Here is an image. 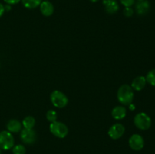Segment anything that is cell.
Returning <instances> with one entry per match:
<instances>
[{
	"label": "cell",
	"instance_id": "obj_18",
	"mask_svg": "<svg viewBox=\"0 0 155 154\" xmlns=\"http://www.w3.org/2000/svg\"><path fill=\"white\" fill-rule=\"evenodd\" d=\"M57 118H58L57 113H56L54 110H50L47 112L46 119H48V121H49V122H55V121H57Z\"/></svg>",
	"mask_w": 155,
	"mask_h": 154
},
{
	"label": "cell",
	"instance_id": "obj_23",
	"mask_svg": "<svg viewBox=\"0 0 155 154\" xmlns=\"http://www.w3.org/2000/svg\"><path fill=\"white\" fill-rule=\"evenodd\" d=\"M5 12V7L2 3H0V18L3 15Z\"/></svg>",
	"mask_w": 155,
	"mask_h": 154
},
{
	"label": "cell",
	"instance_id": "obj_9",
	"mask_svg": "<svg viewBox=\"0 0 155 154\" xmlns=\"http://www.w3.org/2000/svg\"><path fill=\"white\" fill-rule=\"evenodd\" d=\"M104 10L109 14L117 13L119 10V5L116 0H103Z\"/></svg>",
	"mask_w": 155,
	"mask_h": 154
},
{
	"label": "cell",
	"instance_id": "obj_27",
	"mask_svg": "<svg viewBox=\"0 0 155 154\" xmlns=\"http://www.w3.org/2000/svg\"><path fill=\"white\" fill-rule=\"evenodd\" d=\"M138 2H139V1H143V0H137Z\"/></svg>",
	"mask_w": 155,
	"mask_h": 154
},
{
	"label": "cell",
	"instance_id": "obj_1",
	"mask_svg": "<svg viewBox=\"0 0 155 154\" xmlns=\"http://www.w3.org/2000/svg\"><path fill=\"white\" fill-rule=\"evenodd\" d=\"M117 96L120 103L124 105H130L133 101L134 92L131 86L129 85H123L118 89Z\"/></svg>",
	"mask_w": 155,
	"mask_h": 154
},
{
	"label": "cell",
	"instance_id": "obj_28",
	"mask_svg": "<svg viewBox=\"0 0 155 154\" xmlns=\"http://www.w3.org/2000/svg\"><path fill=\"white\" fill-rule=\"evenodd\" d=\"M0 154H1V149H0Z\"/></svg>",
	"mask_w": 155,
	"mask_h": 154
},
{
	"label": "cell",
	"instance_id": "obj_4",
	"mask_svg": "<svg viewBox=\"0 0 155 154\" xmlns=\"http://www.w3.org/2000/svg\"><path fill=\"white\" fill-rule=\"evenodd\" d=\"M134 124L141 130H147L151 127V119L145 113H139L134 118Z\"/></svg>",
	"mask_w": 155,
	"mask_h": 154
},
{
	"label": "cell",
	"instance_id": "obj_11",
	"mask_svg": "<svg viewBox=\"0 0 155 154\" xmlns=\"http://www.w3.org/2000/svg\"><path fill=\"white\" fill-rule=\"evenodd\" d=\"M150 4L147 0L139 1L136 5V13L139 15H145L149 11Z\"/></svg>",
	"mask_w": 155,
	"mask_h": 154
},
{
	"label": "cell",
	"instance_id": "obj_5",
	"mask_svg": "<svg viewBox=\"0 0 155 154\" xmlns=\"http://www.w3.org/2000/svg\"><path fill=\"white\" fill-rule=\"evenodd\" d=\"M15 144L13 135L8 131H2L0 132V149L8 150L12 148Z\"/></svg>",
	"mask_w": 155,
	"mask_h": 154
},
{
	"label": "cell",
	"instance_id": "obj_10",
	"mask_svg": "<svg viewBox=\"0 0 155 154\" xmlns=\"http://www.w3.org/2000/svg\"><path fill=\"white\" fill-rule=\"evenodd\" d=\"M40 11L44 16L49 17L54 13V5L52 3L50 2L49 1H43L41 2L40 5Z\"/></svg>",
	"mask_w": 155,
	"mask_h": 154
},
{
	"label": "cell",
	"instance_id": "obj_26",
	"mask_svg": "<svg viewBox=\"0 0 155 154\" xmlns=\"http://www.w3.org/2000/svg\"><path fill=\"white\" fill-rule=\"evenodd\" d=\"M90 2H98L99 0H89Z\"/></svg>",
	"mask_w": 155,
	"mask_h": 154
},
{
	"label": "cell",
	"instance_id": "obj_2",
	"mask_svg": "<svg viewBox=\"0 0 155 154\" xmlns=\"http://www.w3.org/2000/svg\"><path fill=\"white\" fill-rule=\"evenodd\" d=\"M50 100L53 105L58 108H64L68 104V98L63 92L55 90L51 92Z\"/></svg>",
	"mask_w": 155,
	"mask_h": 154
},
{
	"label": "cell",
	"instance_id": "obj_13",
	"mask_svg": "<svg viewBox=\"0 0 155 154\" xmlns=\"http://www.w3.org/2000/svg\"><path fill=\"white\" fill-rule=\"evenodd\" d=\"M127 115V110L124 107L122 106H117L114 107L111 111V116L114 119L117 120L123 119Z\"/></svg>",
	"mask_w": 155,
	"mask_h": 154
},
{
	"label": "cell",
	"instance_id": "obj_14",
	"mask_svg": "<svg viewBox=\"0 0 155 154\" xmlns=\"http://www.w3.org/2000/svg\"><path fill=\"white\" fill-rule=\"evenodd\" d=\"M7 129L11 133L19 132L22 129V124L17 119H11L7 124Z\"/></svg>",
	"mask_w": 155,
	"mask_h": 154
},
{
	"label": "cell",
	"instance_id": "obj_25",
	"mask_svg": "<svg viewBox=\"0 0 155 154\" xmlns=\"http://www.w3.org/2000/svg\"><path fill=\"white\" fill-rule=\"evenodd\" d=\"M130 110H134V109H135V106L133 105V104H130Z\"/></svg>",
	"mask_w": 155,
	"mask_h": 154
},
{
	"label": "cell",
	"instance_id": "obj_24",
	"mask_svg": "<svg viewBox=\"0 0 155 154\" xmlns=\"http://www.w3.org/2000/svg\"><path fill=\"white\" fill-rule=\"evenodd\" d=\"M5 7V11H11V9H12V7H11V5H6L5 6H4Z\"/></svg>",
	"mask_w": 155,
	"mask_h": 154
},
{
	"label": "cell",
	"instance_id": "obj_3",
	"mask_svg": "<svg viewBox=\"0 0 155 154\" xmlns=\"http://www.w3.org/2000/svg\"><path fill=\"white\" fill-rule=\"evenodd\" d=\"M50 131L53 135L59 138H64L68 134V128L64 123L55 121L54 122H51L49 127Z\"/></svg>",
	"mask_w": 155,
	"mask_h": 154
},
{
	"label": "cell",
	"instance_id": "obj_8",
	"mask_svg": "<svg viewBox=\"0 0 155 154\" xmlns=\"http://www.w3.org/2000/svg\"><path fill=\"white\" fill-rule=\"evenodd\" d=\"M125 132V127L120 123H117L112 125L108 130V135L113 140H117L124 135Z\"/></svg>",
	"mask_w": 155,
	"mask_h": 154
},
{
	"label": "cell",
	"instance_id": "obj_6",
	"mask_svg": "<svg viewBox=\"0 0 155 154\" xmlns=\"http://www.w3.org/2000/svg\"><path fill=\"white\" fill-rule=\"evenodd\" d=\"M21 131V139L24 143L33 144L36 142L37 135L33 128H24Z\"/></svg>",
	"mask_w": 155,
	"mask_h": 154
},
{
	"label": "cell",
	"instance_id": "obj_20",
	"mask_svg": "<svg viewBox=\"0 0 155 154\" xmlns=\"http://www.w3.org/2000/svg\"><path fill=\"white\" fill-rule=\"evenodd\" d=\"M133 14H134V11L131 7H125V8L124 9V14L125 17L130 18L133 16Z\"/></svg>",
	"mask_w": 155,
	"mask_h": 154
},
{
	"label": "cell",
	"instance_id": "obj_22",
	"mask_svg": "<svg viewBox=\"0 0 155 154\" xmlns=\"http://www.w3.org/2000/svg\"><path fill=\"white\" fill-rule=\"evenodd\" d=\"M8 5H15V4H18L20 1L21 0H4Z\"/></svg>",
	"mask_w": 155,
	"mask_h": 154
},
{
	"label": "cell",
	"instance_id": "obj_16",
	"mask_svg": "<svg viewBox=\"0 0 155 154\" xmlns=\"http://www.w3.org/2000/svg\"><path fill=\"white\" fill-rule=\"evenodd\" d=\"M35 124H36V120L33 116H30L24 118L22 122V125L24 128H30V129L35 126Z\"/></svg>",
	"mask_w": 155,
	"mask_h": 154
},
{
	"label": "cell",
	"instance_id": "obj_15",
	"mask_svg": "<svg viewBox=\"0 0 155 154\" xmlns=\"http://www.w3.org/2000/svg\"><path fill=\"white\" fill-rule=\"evenodd\" d=\"M22 4L27 8L33 9L36 8L38 6L40 5L42 0H21Z\"/></svg>",
	"mask_w": 155,
	"mask_h": 154
},
{
	"label": "cell",
	"instance_id": "obj_19",
	"mask_svg": "<svg viewBox=\"0 0 155 154\" xmlns=\"http://www.w3.org/2000/svg\"><path fill=\"white\" fill-rule=\"evenodd\" d=\"M12 152L14 154H25L26 148L22 144H18L14 146Z\"/></svg>",
	"mask_w": 155,
	"mask_h": 154
},
{
	"label": "cell",
	"instance_id": "obj_17",
	"mask_svg": "<svg viewBox=\"0 0 155 154\" xmlns=\"http://www.w3.org/2000/svg\"><path fill=\"white\" fill-rule=\"evenodd\" d=\"M146 81L149 83L151 85L155 86V69H151L147 74L146 77Z\"/></svg>",
	"mask_w": 155,
	"mask_h": 154
},
{
	"label": "cell",
	"instance_id": "obj_7",
	"mask_svg": "<svg viewBox=\"0 0 155 154\" xmlns=\"http://www.w3.org/2000/svg\"><path fill=\"white\" fill-rule=\"evenodd\" d=\"M129 144H130V148L132 149L139 151L141 150L145 146V140L140 134H135L130 137Z\"/></svg>",
	"mask_w": 155,
	"mask_h": 154
},
{
	"label": "cell",
	"instance_id": "obj_21",
	"mask_svg": "<svg viewBox=\"0 0 155 154\" xmlns=\"http://www.w3.org/2000/svg\"><path fill=\"white\" fill-rule=\"evenodd\" d=\"M120 1L124 7H131L135 3V0H120Z\"/></svg>",
	"mask_w": 155,
	"mask_h": 154
},
{
	"label": "cell",
	"instance_id": "obj_12",
	"mask_svg": "<svg viewBox=\"0 0 155 154\" xmlns=\"http://www.w3.org/2000/svg\"><path fill=\"white\" fill-rule=\"evenodd\" d=\"M146 82L147 81L145 76L140 75V76L136 77L132 82V88L136 91L142 90L145 88Z\"/></svg>",
	"mask_w": 155,
	"mask_h": 154
}]
</instances>
